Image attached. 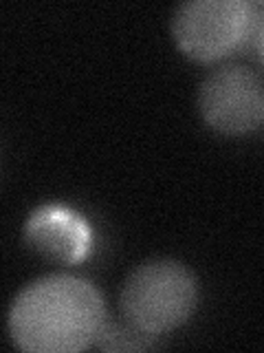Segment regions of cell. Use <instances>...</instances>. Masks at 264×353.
Instances as JSON below:
<instances>
[{
	"label": "cell",
	"instance_id": "277c9868",
	"mask_svg": "<svg viewBox=\"0 0 264 353\" xmlns=\"http://www.w3.org/2000/svg\"><path fill=\"white\" fill-rule=\"evenodd\" d=\"M198 110L207 126L225 135H247L258 130L264 119L260 71L238 62L216 66L198 88Z\"/></svg>",
	"mask_w": 264,
	"mask_h": 353
},
{
	"label": "cell",
	"instance_id": "7a4b0ae2",
	"mask_svg": "<svg viewBox=\"0 0 264 353\" xmlns=\"http://www.w3.org/2000/svg\"><path fill=\"white\" fill-rule=\"evenodd\" d=\"M196 305V276L174 259H150L137 265L128 274L119 296L126 323L154 338L185 325Z\"/></svg>",
	"mask_w": 264,
	"mask_h": 353
},
{
	"label": "cell",
	"instance_id": "3957f363",
	"mask_svg": "<svg viewBox=\"0 0 264 353\" xmlns=\"http://www.w3.org/2000/svg\"><path fill=\"white\" fill-rule=\"evenodd\" d=\"M172 38L187 58L223 60L253 42L262 49V3L258 0H187L172 14Z\"/></svg>",
	"mask_w": 264,
	"mask_h": 353
},
{
	"label": "cell",
	"instance_id": "5b68a950",
	"mask_svg": "<svg viewBox=\"0 0 264 353\" xmlns=\"http://www.w3.org/2000/svg\"><path fill=\"white\" fill-rule=\"evenodd\" d=\"M25 239L44 259L77 263L91 250V225L84 216L62 205H44L33 212L25 225Z\"/></svg>",
	"mask_w": 264,
	"mask_h": 353
},
{
	"label": "cell",
	"instance_id": "6da1fadb",
	"mask_svg": "<svg viewBox=\"0 0 264 353\" xmlns=\"http://www.w3.org/2000/svg\"><path fill=\"white\" fill-rule=\"evenodd\" d=\"M106 323L97 287L71 274L29 283L9 309V336L27 353H77L95 345Z\"/></svg>",
	"mask_w": 264,
	"mask_h": 353
},
{
	"label": "cell",
	"instance_id": "8992f818",
	"mask_svg": "<svg viewBox=\"0 0 264 353\" xmlns=\"http://www.w3.org/2000/svg\"><path fill=\"white\" fill-rule=\"evenodd\" d=\"M97 347L110 349V351H130V349H150L154 345V336L143 334V331L135 329L132 325H115V323H104L102 331L95 340Z\"/></svg>",
	"mask_w": 264,
	"mask_h": 353
}]
</instances>
